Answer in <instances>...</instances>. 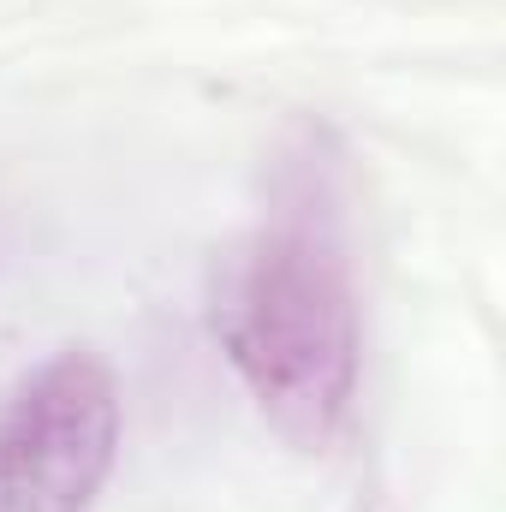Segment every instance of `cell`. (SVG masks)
I'll return each mask as SVG.
<instances>
[{
    "label": "cell",
    "mask_w": 506,
    "mask_h": 512,
    "mask_svg": "<svg viewBox=\"0 0 506 512\" xmlns=\"http://www.w3.org/2000/svg\"><path fill=\"white\" fill-rule=\"evenodd\" d=\"M209 316L262 417L298 447H328L358 393V286L322 173L304 167L280 185L221 262Z\"/></svg>",
    "instance_id": "obj_1"
},
{
    "label": "cell",
    "mask_w": 506,
    "mask_h": 512,
    "mask_svg": "<svg viewBox=\"0 0 506 512\" xmlns=\"http://www.w3.org/2000/svg\"><path fill=\"white\" fill-rule=\"evenodd\" d=\"M120 459V387L96 352H60L0 399V512H90Z\"/></svg>",
    "instance_id": "obj_2"
}]
</instances>
